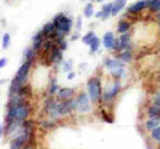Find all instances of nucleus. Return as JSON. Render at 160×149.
I'll list each match as a JSON object with an SVG mask.
<instances>
[{
    "label": "nucleus",
    "mask_w": 160,
    "mask_h": 149,
    "mask_svg": "<svg viewBox=\"0 0 160 149\" xmlns=\"http://www.w3.org/2000/svg\"><path fill=\"white\" fill-rule=\"evenodd\" d=\"M28 116H29V108L26 104H22V105H18V107H8L6 121H13V120L24 121L28 118Z\"/></svg>",
    "instance_id": "f257e3e1"
},
{
    "label": "nucleus",
    "mask_w": 160,
    "mask_h": 149,
    "mask_svg": "<svg viewBox=\"0 0 160 149\" xmlns=\"http://www.w3.org/2000/svg\"><path fill=\"white\" fill-rule=\"evenodd\" d=\"M88 96L91 101H98L102 97V88H100V80L98 77H93L88 81Z\"/></svg>",
    "instance_id": "f03ea898"
},
{
    "label": "nucleus",
    "mask_w": 160,
    "mask_h": 149,
    "mask_svg": "<svg viewBox=\"0 0 160 149\" xmlns=\"http://www.w3.org/2000/svg\"><path fill=\"white\" fill-rule=\"evenodd\" d=\"M53 23L55 26H56V29H60V31H63L64 33H68L69 29H71V26H72V22L69 17H66L63 13H59L55 16L53 19Z\"/></svg>",
    "instance_id": "7ed1b4c3"
},
{
    "label": "nucleus",
    "mask_w": 160,
    "mask_h": 149,
    "mask_svg": "<svg viewBox=\"0 0 160 149\" xmlns=\"http://www.w3.org/2000/svg\"><path fill=\"white\" fill-rule=\"evenodd\" d=\"M31 65H32V60H27L22 67L19 68V71L16 72V76H15V79H18V80L22 84H24V85L27 84L28 72H29V68H31Z\"/></svg>",
    "instance_id": "20e7f679"
},
{
    "label": "nucleus",
    "mask_w": 160,
    "mask_h": 149,
    "mask_svg": "<svg viewBox=\"0 0 160 149\" xmlns=\"http://www.w3.org/2000/svg\"><path fill=\"white\" fill-rule=\"evenodd\" d=\"M46 111L48 112V115H51L53 118H58L62 116V113H60V103L53 100V99H49L46 103Z\"/></svg>",
    "instance_id": "39448f33"
},
{
    "label": "nucleus",
    "mask_w": 160,
    "mask_h": 149,
    "mask_svg": "<svg viewBox=\"0 0 160 149\" xmlns=\"http://www.w3.org/2000/svg\"><path fill=\"white\" fill-rule=\"evenodd\" d=\"M89 96H87L86 93H80L76 99V109L80 112H88L91 109V105H89Z\"/></svg>",
    "instance_id": "423d86ee"
},
{
    "label": "nucleus",
    "mask_w": 160,
    "mask_h": 149,
    "mask_svg": "<svg viewBox=\"0 0 160 149\" xmlns=\"http://www.w3.org/2000/svg\"><path fill=\"white\" fill-rule=\"evenodd\" d=\"M73 109H76V100H73V99H68V100L60 103V113H62V116L71 113Z\"/></svg>",
    "instance_id": "0eeeda50"
},
{
    "label": "nucleus",
    "mask_w": 160,
    "mask_h": 149,
    "mask_svg": "<svg viewBox=\"0 0 160 149\" xmlns=\"http://www.w3.org/2000/svg\"><path fill=\"white\" fill-rule=\"evenodd\" d=\"M119 91H120V84H119V83H113L112 85L108 88V91L104 92L103 95H102L103 100H104V101H111L112 99L119 93Z\"/></svg>",
    "instance_id": "6e6552de"
},
{
    "label": "nucleus",
    "mask_w": 160,
    "mask_h": 149,
    "mask_svg": "<svg viewBox=\"0 0 160 149\" xmlns=\"http://www.w3.org/2000/svg\"><path fill=\"white\" fill-rule=\"evenodd\" d=\"M28 135L26 132L23 131V133H20L19 136L16 137H13V140L11 141V148H20V147H23V145H27V142H28Z\"/></svg>",
    "instance_id": "1a4fd4ad"
},
{
    "label": "nucleus",
    "mask_w": 160,
    "mask_h": 149,
    "mask_svg": "<svg viewBox=\"0 0 160 149\" xmlns=\"http://www.w3.org/2000/svg\"><path fill=\"white\" fill-rule=\"evenodd\" d=\"M148 6V0H140V2H136L132 6H129L128 8V12L129 13H139L142 12L143 9H146Z\"/></svg>",
    "instance_id": "9d476101"
},
{
    "label": "nucleus",
    "mask_w": 160,
    "mask_h": 149,
    "mask_svg": "<svg viewBox=\"0 0 160 149\" xmlns=\"http://www.w3.org/2000/svg\"><path fill=\"white\" fill-rule=\"evenodd\" d=\"M22 104H24V95H22V93H11L9 95L8 107H18Z\"/></svg>",
    "instance_id": "9b49d317"
},
{
    "label": "nucleus",
    "mask_w": 160,
    "mask_h": 149,
    "mask_svg": "<svg viewBox=\"0 0 160 149\" xmlns=\"http://www.w3.org/2000/svg\"><path fill=\"white\" fill-rule=\"evenodd\" d=\"M62 57H63V53H62V49H60V47H56L55 46L52 48L51 51V63L52 64H59L60 61H62Z\"/></svg>",
    "instance_id": "f8f14e48"
},
{
    "label": "nucleus",
    "mask_w": 160,
    "mask_h": 149,
    "mask_svg": "<svg viewBox=\"0 0 160 149\" xmlns=\"http://www.w3.org/2000/svg\"><path fill=\"white\" fill-rule=\"evenodd\" d=\"M43 31V35L46 37H51V39H53V36H55V32H56V26H55V23L52 22V23H47L46 26H44V28L42 29Z\"/></svg>",
    "instance_id": "ddd939ff"
},
{
    "label": "nucleus",
    "mask_w": 160,
    "mask_h": 149,
    "mask_svg": "<svg viewBox=\"0 0 160 149\" xmlns=\"http://www.w3.org/2000/svg\"><path fill=\"white\" fill-rule=\"evenodd\" d=\"M73 95V89L71 88H60L58 91V99L59 100H68V99H71V96Z\"/></svg>",
    "instance_id": "4468645a"
},
{
    "label": "nucleus",
    "mask_w": 160,
    "mask_h": 149,
    "mask_svg": "<svg viewBox=\"0 0 160 149\" xmlns=\"http://www.w3.org/2000/svg\"><path fill=\"white\" fill-rule=\"evenodd\" d=\"M103 44L107 49H113V44H115V36L112 32H107L103 36Z\"/></svg>",
    "instance_id": "2eb2a0df"
},
{
    "label": "nucleus",
    "mask_w": 160,
    "mask_h": 149,
    "mask_svg": "<svg viewBox=\"0 0 160 149\" xmlns=\"http://www.w3.org/2000/svg\"><path fill=\"white\" fill-rule=\"evenodd\" d=\"M148 117L149 118H160V103H153V105L148 109Z\"/></svg>",
    "instance_id": "dca6fc26"
},
{
    "label": "nucleus",
    "mask_w": 160,
    "mask_h": 149,
    "mask_svg": "<svg viewBox=\"0 0 160 149\" xmlns=\"http://www.w3.org/2000/svg\"><path fill=\"white\" fill-rule=\"evenodd\" d=\"M43 36H44V35H43V31L38 32V33L33 36V49H35V51H39V49L43 47V43H44Z\"/></svg>",
    "instance_id": "f3484780"
},
{
    "label": "nucleus",
    "mask_w": 160,
    "mask_h": 149,
    "mask_svg": "<svg viewBox=\"0 0 160 149\" xmlns=\"http://www.w3.org/2000/svg\"><path fill=\"white\" fill-rule=\"evenodd\" d=\"M126 6V0H115V3H112V9H111V15L115 16L118 15Z\"/></svg>",
    "instance_id": "a211bd4d"
},
{
    "label": "nucleus",
    "mask_w": 160,
    "mask_h": 149,
    "mask_svg": "<svg viewBox=\"0 0 160 149\" xmlns=\"http://www.w3.org/2000/svg\"><path fill=\"white\" fill-rule=\"evenodd\" d=\"M106 67L109 68L111 71H115V69H120L123 67V61L120 60V59H118V60H111V59H108V60H106Z\"/></svg>",
    "instance_id": "6ab92c4d"
},
{
    "label": "nucleus",
    "mask_w": 160,
    "mask_h": 149,
    "mask_svg": "<svg viewBox=\"0 0 160 149\" xmlns=\"http://www.w3.org/2000/svg\"><path fill=\"white\" fill-rule=\"evenodd\" d=\"M111 9H112V3H109V4H106V6L103 7V9L100 12H98L96 13V17L98 19H106V17H108L109 15H111Z\"/></svg>",
    "instance_id": "aec40b11"
},
{
    "label": "nucleus",
    "mask_w": 160,
    "mask_h": 149,
    "mask_svg": "<svg viewBox=\"0 0 160 149\" xmlns=\"http://www.w3.org/2000/svg\"><path fill=\"white\" fill-rule=\"evenodd\" d=\"M151 11L160 13V0H148V6H147Z\"/></svg>",
    "instance_id": "412c9836"
},
{
    "label": "nucleus",
    "mask_w": 160,
    "mask_h": 149,
    "mask_svg": "<svg viewBox=\"0 0 160 149\" xmlns=\"http://www.w3.org/2000/svg\"><path fill=\"white\" fill-rule=\"evenodd\" d=\"M119 59L122 60L123 63H129L132 59V53L129 52V49H126V51H122V53H120Z\"/></svg>",
    "instance_id": "4be33fe9"
},
{
    "label": "nucleus",
    "mask_w": 160,
    "mask_h": 149,
    "mask_svg": "<svg viewBox=\"0 0 160 149\" xmlns=\"http://www.w3.org/2000/svg\"><path fill=\"white\" fill-rule=\"evenodd\" d=\"M159 120L160 118H149V120L146 123V128L149 129V131H152L153 128H156L159 125Z\"/></svg>",
    "instance_id": "5701e85b"
},
{
    "label": "nucleus",
    "mask_w": 160,
    "mask_h": 149,
    "mask_svg": "<svg viewBox=\"0 0 160 149\" xmlns=\"http://www.w3.org/2000/svg\"><path fill=\"white\" fill-rule=\"evenodd\" d=\"M53 47H55V40H48V41L44 40L42 48H43V51H44V52H51Z\"/></svg>",
    "instance_id": "b1692460"
},
{
    "label": "nucleus",
    "mask_w": 160,
    "mask_h": 149,
    "mask_svg": "<svg viewBox=\"0 0 160 149\" xmlns=\"http://www.w3.org/2000/svg\"><path fill=\"white\" fill-rule=\"evenodd\" d=\"M128 29H129V24L126 22V20H122L119 23V28H118V31L120 33H124V32H128Z\"/></svg>",
    "instance_id": "393cba45"
},
{
    "label": "nucleus",
    "mask_w": 160,
    "mask_h": 149,
    "mask_svg": "<svg viewBox=\"0 0 160 149\" xmlns=\"http://www.w3.org/2000/svg\"><path fill=\"white\" fill-rule=\"evenodd\" d=\"M99 46H100V40L99 39L95 36L93 39H92V41H91V44H89V48H91V52H96L98 49H99Z\"/></svg>",
    "instance_id": "a878e982"
},
{
    "label": "nucleus",
    "mask_w": 160,
    "mask_h": 149,
    "mask_svg": "<svg viewBox=\"0 0 160 149\" xmlns=\"http://www.w3.org/2000/svg\"><path fill=\"white\" fill-rule=\"evenodd\" d=\"M151 137H152V140L160 142V127L159 125L156 128H153L152 131H151Z\"/></svg>",
    "instance_id": "bb28decb"
},
{
    "label": "nucleus",
    "mask_w": 160,
    "mask_h": 149,
    "mask_svg": "<svg viewBox=\"0 0 160 149\" xmlns=\"http://www.w3.org/2000/svg\"><path fill=\"white\" fill-rule=\"evenodd\" d=\"M92 15H93V6L89 3V4H87V6H86V8H84V16H86V17H91Z\"/></svg>",
    "instance_id": "cd10ccee"
},
{
    "label": "nucleus",
    "mask_w": 160,
    "mask_h": 149,
    "mask_svg": "<svg viewBox=\"0 0 160 149\" xmlns=\"http://www.w3.org/2000/svg\"><path fill=\"white\" fill-rule=\"evenodd\" d=\"M93 37H95V33H93V32H88L86 36L83 37V43H84V44H88V46H89Z\"/></svg>",
    "instance_id": "c85d7f7f"
},
{
    "label": "nucleus",
    "mask_w": 160,
    "mask_h": 149,
    "mask_svg": "<svg viewBox=\"0 0 160 149\" xmlns=\"http://www.w3.org/2000/svg\"><path fill=\"white\" fill-rule=\"evenodd\" d=\"M24 55H26V59H27V60H33V59H35V55H36V51H35L33 48H32V49H27Z\"/></svg>",
    "instance_id": "c756f323"
},
{
    "label": "nucleus",
    "mask_w": 160,
    "mask_h": 149,
    "mask_svg": "<svg viewBox=\"0 0 160 149\" xmlns=\"http://www.w3.org/2000/svg\"><path fill=\"white\" fill-rule=\"evenodd\" d=\"M59 91V87H58V84L55 83V81H52V84H51V89H49V95H55Z\"/></svg>",
    "instance_id": "7c9ffc66"
},
{
    "label": "nucleus",
    "mask_w": 160,
    "mask_h": 149,
    "mask_svg": "<svg viewBox=\"0 0 160 149\" xmlns=\"http://www.w3.org/2000/svg\"><path fill=\"white\" fill-rule=\"evenodd\" d=\"M9 47V35L6 33L3 37V48H8Z\"/></svg>",
    "instance_id": "2f4dec72"
},
{
    "label": "nucleus",
    "mask_w": 160,
    "mask_h": 149,
    "mask_svg": "<svg viewBox=\"0 0 160 149\" xmlns=\"http://www.w3.org/2000/svg\"><path fill=\"white\" fill-rule=\"evenodd\" d=\"M53 127H55V123H52V121H44L43 123V128L44 129H51Z\"/></svg>",
    "instance_id": "473e14b6"
},
{
    "label": "nucleus",
    "mask_w": 160,
    "mask_h": 149,
    "mask_svg": "<svg viewBox=\"0 0 160 149\" xmlns=\"http://www.w3.org/2000/svg\"><path fill=\"white\" fill-rule=\"evenodd\" d=\"M120 47H122V41H120V39H115V44H113V49H119L120 51Z\"/></svg>",
    "instance_id": "72a5a7b5"
},
{
    "label": "nucleus",
    "mask_w": 160,
    "mask_h": 149,
    "mask_svg": "<svg viewBox=\"0 0 160 149\" xmlns=\"http://www.w3.org/2000/svg\"><path fill=\"white\" fill-rule=\"evenodd\" d=\"M59 44H60V49H62V51H64V49L67 48V43H66V40H64V39H63V40H60Z\"/></svg>",
    "instance_id": "f704fd0d"
},
{
    "label": "nucleus",
    "mask_w": 160,
    "mask_h": 149,
    "mask_svg": "<svg viewBox=\"0 0 160 149\" xmlns=\"http://www.w3.org/2000/svg\"><path fill=\"white\" fill-rule=\"evenodd\" d=\"M102 115H103V117H104V120H106V121H108V123H112V121H113L112 118H109V117H108V115H107V113L104 112V111H102Z\"/></svg>",
    "instance_id": "c9c22d12"
},
{
    "label": "nucleus",
    "mask_w": 160,
    "mask_h": 149,
    "mask_svg": "<svg viewBox=\"0 0 160 149\" xmlns=\"http://www.w3.org/2000/svg\"><path fill=\"white\" fill-rule=\"evenodd\" d=\"M71 68H72V63H71V61L66 63V65H64V71H69Z\"/></svg>",
    "instance_id": "e433bc0d"
},
{
    "label": "nucleus",
    "mask_w": 160,
    "mask_h": 149,
    "mask_svg": "<svg viewBox=\"0 0 160 149\" xmlns=\"http://www.w3.org/2000/svg\"><path fill=\"white\" fill-rule=\"evenodd\" d=\"M7 64V59H0V68H3Z\"/></svg>",
    "instance_id": "4c0bfd02"
},
{
    "label": "nucleus",
    "mask_w": 160,
    "mask_h": 149,
    "mask_svg": "<svg viewBox=\"0 0 160 149\" xmlns=\"http://www.w3.org/2000/svg\"><path fill=\"white\" fill-rule=\"evenodd\" d=\"M155 101H156V103H160V92L156 93V96H155Z\"/></svg>",
    "instance_id": "58836bf2"
},
{
    "label": "nucleus",
    "mask_w": 160,
    "mask_h": 149,
    "mask_svg": "<svg viewBox=\"0 0 160 149\" xmlns=\"http://www.w3.org/2000/svg\"><path fill=\"white\" fill-rule=\"evenodd\" d=\"M75 77V73H72V72H69L68 73V79H69V80H72V79Z\"/></svg>",
    "instance_id": "ea45409f"
},
{
    "label": "nucleus",
    "mask_w": 160,
    "mask_h": 149,
    "mask_svg": "<svg viewBox=\"0 0 160 149\" xmlns=\"http://www.w3.org/2000/svg\"><path fill=\"white\" fill-rule=\"evenodd\" d=\"M3 133H4V127H3V125H0V137H2Z\"/></svg>",
    "instance_id": "a19ab883"
},
{
    "label": "nucleus",
    "mask_w": 160,
    "mask_h": 149,
    "mask_svg": "<svg viewBox=\"0 0 160 149\" xmlns=\"http://www.w3.org/2000/svg\"><path fill=\"white\" fill-rule=\"evenodd\" d=\"M80 27H82V19H79L78 20V28H80Z\"/></svg>",
    "instance_id": "79ce46f5"
},
{
    "label": "nucleus",
    "mask_w": 160,
    "mask_h": 149,
    "mask_svg": "<svg viewBox=\"0 0 160 149\" xmlns=\"http://www.w3.org/2000/svg\"><path fill=\"white\" fill-rule=\"evenodd\" d=\"M95 2H102V0H95Z\"/></svg>",
    "instance_id": "37998d69"
},
{
    "label": "nucleus",
    "mask_w": 160,
    "mask_h": 149,
    "mask_svg": "<svg viewBox=\"0 0 160 149\" xmlns=\"http://www.w3.org/2000/svg\"><path fill=\"white\" fill-rule=\"evenodd\" d=\"M159 20H160V13H159Z\"/></svg>",
    "instance_id": "c03bdc74"
}]
</instances>
